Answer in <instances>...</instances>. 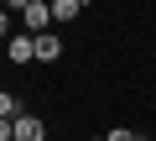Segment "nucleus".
<instances>
[{
  "instance_id": "7ed1b4c3",
  "label": "nucleus",
  "mask_w": 156,
  "mask_h": 141,
  "mask_svg": "<svg viewBox=\"0 0 156 141\" xmlns=\"http://www.w3.org/2000/svg\"><path fill=\"white\" fill-rule=\"evenodd\" d=\"M5 58H11V63H37V37L16 32V37L5 42Z\"/></svg>"
},
{
  "instance_id": "20e7f679",
  "label": "nucleus",
  "mask_w": 156,
  "mask_h": 141,
  "mask_svg": "<svg viewBox=\"0 0 156 141\" xmlns=\"http://www.w3.org/2000/svg\"><path fill=\"white\" fill-rule=\"evenodd\" d=\"M57 58H62V42H57L52 32H42V37H37V63H57Z\"/></svg>"
},
{
  "instance_id": "39448f33",
  "label": "nucleus",
  "mask_w": 156,
  "mask_h": 141,
  "mask_svg": "<svg viewBox=\"0 0 156 141\" xmlns=\"http://www.w3.org/2000/svg\"><path fill=\"white\" fill-rule=\"evenodd\" d=\"M83 16V0H52V21H73Z\"/></svg>"
},
{
  "instance_id": "6e6552de",
  "label": "nucleus",
  "mask_w": 156,
  "mask_h": 141,
  "mask_svg": "<svg viewBox=\"0 0 156 141\" xmlns=\"http://www.w3.org/2000/svg\"><path fill=\"white\" fill-rule=\"evenodd\" d=\"M11 26H16V21H11V11H0V42H11V37H16Z\"/></svg>"
},
{
  "instance_id": "f257e3e1",
  "label": "nucleus",
  "mask_w": 156,
  "mask_h": 141,
  "mask_svg": "<svg viewBox=\"0 0 156 141\" xmlns=\"http://www.w3.org/2000/svg\"><path fill=\"white\" fill-rule=\"evenodd\" d=\"M47 21H52V6H47V0H21V32L26 37H42Z\"/></svg>"
},
{
  "instance_id": "0eeeda50",
  "label": "nucleus",
  "mask_w": 156,
  "mask_h": 141,
  "mask_svg": "<svg viewBox=\"0 0 156 141\" xmlns=\"http://www.w3.org/2000/svg\"><path fill=\"white\" fill-rule=\"evenodd\" d=\"M99 141H140V136H135V131H125V125H115V131H104Z\"/></svg>"
},
{
  "instance_id": "f03ea898",
  "label": "nucleus",
  "mask_w": 156,
  "mask_h": 141,
  "mask_svg": "<svg viewBox=\"0 0 156 141\" xmlns=\"http://www.w3.org/2000/svg\"><path fill=\"white\" fill-rule=\"evenodd\" d=\"M16 141H47V120L31 115V110H21L16 115Z\"/></svg>"
},
{
  "instance_id": "423d86ee",
  "label": "nucleus",
  "mask_w": 156,
  "mask_h": 141,
  "mask_svg": "<svg viewBox=\"0 0 156 141\" xmlns=\"http://www.w3.org/2000/svg\"><path fill=\"white\" fill-rule=\"evenodd\" d=\"M21 115V105H16V94L11 89H0V120H16Z\"/></svg>"
}]
</instances>
